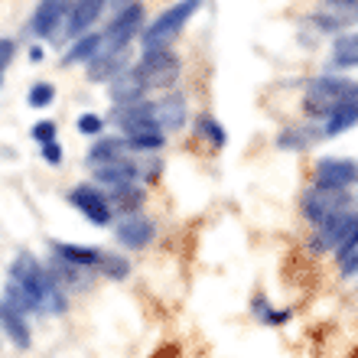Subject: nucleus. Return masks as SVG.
Wrapping results in <instances>:
<instances>
[{"mask_svg":"<svg viewBox=\"0 0 358 358\" xmlns=\"http://www.w3.org/2000/svg\"><path fill=\"white\" fill-rule=\"evenodd\" d=\"M10 280L20 283V287L33 296L36 313H52V316H62V313L69 310L66 290H62V287L49 277V271L39 264L33 255H20L17 261L10 264Z\"/></svg>","mask_w":358,"mask_h":358,"instance_id":"nucleus-1","label":"nucleus"},{"mask_svg":"<svg viewBox=\"0 0 358 358\" xmlns=\"http://www.w3.org/2000/svg\"><path fill=\"white\" fill-rule=\"evenodd\" d=\"M345 98H358V82L345 76H316L303 94V111L326 121L336 111V104H342Z\"/></svg>","mask_w":358,"mask_h":358,"instance_id":"nucleus-2","label":"nucleus"},{"mask_svg":"<svg viewBox=\"0 0 358 358\" xmlns=\"http://www.w3.org/2000/svg\"><path fill=\"white\" fill-rule=\"evenodd\" d=\"M199 7H202V0H179V3H173L170 10H163L153 23H147V27H143V33H141L143 49L170 46L173 39L182 33V27L192 20V13H196Z\"/></svg>","mask_w":358,"mask_h":358,"instance_id":"nucleus-3","label":"nucleus"},{"mask_svg":"<svg viewBox=\"0 0 358 358\" xmlns=\"http://www.w3.org/2000/svg\"><path fill=\"white\" fill-rule=\"evenodd\" d=\"M134 72H137V78L147 85V92H150V88H170V85H176L179 72H182V62H179V56L170 46L143 49V56H141V62L134 66Z\"/></svg>","mask_w":358,"mask_h":358,"instance_id":"nucleus-4","label":"nucleus"},{"mask_svg":"<svg viewBox=\"0 0 358 358\" xmlns=\"http://www.w3.org/2000/svg\"><path fill=\"white\" fill-rule=\"evenodd\" d=\"M300 206H303V215L320 228V225H326L329 218L342 215V212H349V208H352V192H349V189L310 186L306 192H303Z\"/></svg>","mask_w":358,"mask_h":358,"instance_id":"nucleus-5","label":"nucleus"},{"mask_svg":"<svg viewBox=\"0 0 358 358\" xmlns=\"http://www.w3.org/2000/svg\"><path fill=\"white\" fill-rule=\"evenodd\" d=\"M143 27H147V23H143L141 3H131V7L117 10L111 23L101 29V49H127L131 39L143 33ZM101 49H98V52H101Z\"/></svg>","mask_w":358,"mask_h":358,"instance_id":"nucleus-6","label":"nucleus"},{"mask_svg":"<svg viewBox=\"0 0 358 358\" xmlns=\"http://www.w3.org/2000/svg\"><path fill=\"white\" fill-rule=\"evenodd\" d=\"M69 202H72V206H76L78 212L92 222V225H98V228L111 225L114 206H111V199H108V192H101V186L82 182V186H76L72 192H69Z\"/></svg>","mask_w":358,"mask_h":358,"instance_id":"nucleus-7","label":"nucleus"},{"mask_svg":"<svg viewBox=\"0 0 358 358\" xmlns=\"http://www.w3.org/2000/svg\"><path fill=\"white\" fill-rule=\"evenodd\" d=\"M358 182V163L345 157H322L313 166V186L326 189H352Z\"/></svg>","mask_w":358,"mask_h":358,"instance_id":"nucleus-8","label":"nucleus"},{"mask_svg":"<svg viewBox=\"0 0 358 358\" xmlns=\"http://www.w3.org/2000/svg\"><path fill=\"white\" fill-rule=\"evenodd\" d=\"M355 222H358V215L352 212V208H349V212H342V215H336V218H329L326 225L316 228L313 248H316V251H339V248L345 245V238L352 235Z\"/></svg>","mask_w":358,"mask_h":358,"instance_id":"nucleus-9","label":"nucleus"},{"mask_svg":"<svg viewBox=\"0 0 358 358\" xmlns=\"http://www.w3.org/2000/svg\"><path fill=\"white\" fill-rule=\"evenodd\" d=\"M114 235H117V241H121L127 251H141V248H147L153 241V235H157V228H153L150 218L143 215H127L124 222H117V228H114Z\"/></svg>","mask_w":358,"mask_h":358,"instance_id":"nucleus-10","label":"nucleus"},{"mask_svg":"<svg viewBox=\"0 0 358 358\" xmlns=\"http://www.w3.org/2000/svg\"><path fill=\"white\" fill-rule=\"evenodd\" d=\"M121 72H127V49H101L88 62V78L92 82H114Z\"/></svg>","mask_w":358,"mask_h":358,"instance_id":"nucleus-11","label":"nucleus"},{"mask_svg":"<svg viewBox=\"0 0 358 358\" xmlns=\"http://www.w3.org/2000/svg\"><path fill=\"white\" fill-rule=\"evenodd\" d=\"M69 3H72V0H39L29 29H33L36 36H52L59 29V23L69 17Z\"/></svg>","mask_w":358,"mask_h":358,"instance_id":"nucleus-12","label":"nucleus"},{"mask_svg":"<svg viewBox=\"0 0 358 358\" xmlns=\"http://www.w3.org/2000/svg\"><path fill=\"white\" fill-rule=\"evenodd\" d=\"M104 0H72L69 3V27L66 36H85L88 29L94 27V20L101 17Z\"/></svg>","mask_w":358,"mask_h":358,"instance_id":"nucleus-13","label":"nucleus"},{"mask_svg":"<svg viewBox=\"0 0 358 358\" xmlns=\"http://www.w3.org/2000/svg\"><path fill=\"white\" fill-rule=\"evenodd\" d=\"M0 332L7 336L17 349H29V322L27 313H20L17 306H10L7 300L0 303Z\"/></svg>","mask_w":358,"mask_h":358,"instance_id":"nucleus-14","label":"nucleus"},{"mask_svg":"<svg viewBox=\"0 0 358 358\" xmlns=\"http://www.w3.org/2000/svg\"><path fill=\"white\" fill-rule=\"evenodd\" d=\"M49 277L62 287V290H85L88 283H92V271L88 267H78V264H69V261H62V257H52L49 261Z\"/></svg>","mask_w":358,"mask_h":358,"instance_id":"nucleus-15","label":"nucleus"},{"mask_svg":"<svg viewBox=\"0 0 358 358\" xmlns=\"http://www.w3.org/2000/svg\"><path fill=\"white\" fill-rule=\"evenodd\" d=\"M153 111H157V124L160 131H179L186 124V98L182 94H166L160 101H153Z\"/></svg>","mask_w":358,"mask_h":358,"instance_id":"nucleus-16","label":"nucleus"},{"mask_svg":"<svg viewBox=\"0 0 358 358\" xmlns=\"http://www.w3.org/2000/svg\"><path fill=\"white\" fill-rule=\"evenodd\" d=\"M358 124V98H345L342 104H336V111L322 121V137H339V134L352 131Z\"/></svg>","mask_w":358,"mask_h":358,"instance_id":"nucleus-17","label":"nucleus"},{"mask_svg":"<svg viewBox=\"0 0 358 358\" xmlns=\"http://www.w3.org/2000/svg\"><path fill=\"white\" fill-rule=\"evenodd\" d=\"M143 94H147V85H143L137 72L127 69L121 76L111 82V101L114 104H134V101H143Z\"/></svg>","mask_w":358,"mask_h":358,"instance_id":"nucleus-18","label":"nucleus"},{"mask_svg":"<svg viewBox=\"0 0 358 358\" xmlns=\"http://www.w3.org/2000/svg\"><path fill=\"white\" fill-rule=\"evenodd\" d=\"M52 255L69 261V264L88 267V271H98V261H101V251L98 248H85V245H69V241H52Z\"/></svg>","mask_w":358,"mask_h":358,"instance_id":"nucleus-19","label":"nucleus"},{"mask_svg":"<svg viewBox=\"0 0 358 358\" xmlns=\"http://www.w3.org/2000/svg\"><path fill=\"white\" fill-rule=\"evenodd\" d=\"M332 66L336 69H358V29L339 33L332 39Z\"/></svg>","mask_w":358,"mask_h":358,"instance_id":"nucleus-20","label":"nucleus"},{"mask_svg":"<svg viewBox=\"0 0 358 358\" xmlns=\"http://www.w3.org/2000/svg\"><path fill=\"white\" fill-rule=\"evenodd\" d=\"M127 150H131V147H127L124 137H101V141L88 150V163H92V166H104V163H114V160H121V157H127Z\"/></svg>","mask_w":358,"mask_h":358,"instance_id":"nucleus-21","label":"nucleus"},{"mask_svg":"<svg viewBox=\"0 0 358 358\" xmlns=\"http://www.w3.org/2000/svg\"><path fill=\"white\" fill-rule=\"evenodd\" d=\"M108 199H111L114 208H124V212H137L143 206V189L137 182H124V186H111L108 189Z\"/></svg>","mask_w":358,"mask_h":358,"instance_id":"nucleus-22","label":"nucleus"},{"mask_svg":"<svg viewBox=\"0 0 358 358\" xmlns=\"http://www.w3.org/2000/svg\"><path fill=\"white\" fill-rule=\"evenodd\" d=\"M322 137V131H310V127H287V131L277 137L283 150H306L310 143H316Z\"/></svg>","mask_w":358,"mask_h":358,"instance_id":"nucleus-23","label":"nucleus"},{"mask_svg":"<svg viewBox=\"0 0 358 358\" xmlns=\"http://www.w3.org/2000/svg\"><path fill=\"white\" fill-rule=\"evenodd\" d=\"M98 49H101V33H85V36L66 52V62L69 66H72V62H92V59L98 56Z\"/></svg>","mask_w":358,"mask_h":358,"instance_id":"nucleus-24","label":"nucleus"},{"mask_svg":"<svg viewBox=\"0 0 358 358\" xmlns=\"http://www.w3.org/2000/svg\"><path fill=\"white\" fill-rule=\"evenodd\" d=\"M98 273L108 277V280H127V273H131V261L121 255H108L101 251V261H98Z\"/></svg>","mask_w":358,"mask_h":358,"instance_id":"nucleus-25","label":"nucleus"},{"mask_svg":"<svg viewBox=\"0 0 358 358\" xmlns=\"http://www.w3.org/2000/svg\"><path fill=\"white\" fill-rule=\"evenodd\" d=\"M196 134H199V137H206L212 147H225V141H228V137H225V127H222L215 117H206V114H202V117L196 121Z\"/></svg>","mask_w":358,"mask_h":358,"instance_id":"nucleus-26","label":"nucleus"},{"mask_svg":"<svg viewBox=\"0 0 358 358\" xmlns=\"http://www.w3.org/2000/svg\"><path fill=\"white\" fill-rule=\"evenodd\" d=\"M131 150H141V153H153L160 150L163 141H166V134H134V137H124Z\"/></svg>","mask_w":358,"mask_h":358,"instance_id":"nucleus-27","label":"nucleus"},{"mask_svg":"<svg viewBox=\"0 0 358 358\" xmlns=\"http://www.w3.org/2000/svg\"><path fill=\"white\" fill-rule=\"evenodd\" d=\"M52 98H56V88L49 85V82H36V85L29 88V104L33 108H49Z\"/></svg>","mask_w":358,"mask_h":358,"instance_id":"nucleus-28","label":"nucleus"},{"mask_svg":"<svg viewBox=\"0 0 358 358\" xmlns=\"http://www.w3.org/2000/svg\"><path fill=\"white\" fill-rule=\"evenodd\" d=\"M78 131L82 134H88V137H98V134L104 131V117L101 114H82V117H78Z\"/></svg>","mask_w":358,"mask_h":358,"instance_id":"nucleus-29","label":"nucleus"},{"mask_svg":"<svg viewBox=\"0 0 358 358\" xmlns=\"http://www.w3.org/2000/svg\"><path fill=\"white\" fill-rule=\"evenodd\" d=\"M33 137H36L39 143L56 141V124H52V121H39L36 127H33Z\"/></svg>","mask_w":358,"mask_h":358,"instance_id":"nucleus-30","label":"nucleus"},{"mask_svg":"<svg viewBox=\"0 0 358 358\" xmlns=\"http://www.w3.org/2000/svg\"><path fill=\"white\" fill-rule=\"evenodd\" d=\"M43 160H46V163H52V166H56V163L62 160V147H59L56 141L43 143Z\"/></svg>","mask_w":358,"mask_h":358,"instance_id":"nucleus-31","label":"nucleus"},{"mask_svg":"<svg viewBox=\"0 0 358 358\" xmlns=\"http://www.w3.org/2000/svg\"><path fill=\"white\" fill-rule=\"evenodd\" d=\"M352 251H358V222H355V228H352V235L345 238V245H342L339 251H336V255L345 257V255H352Z\"/></svg>","mask_w":358,"mask_h":358,"instance_id":"nucleus-32","label":"nucleus"},{"mask_svg":"<svg viewBox=\"0 0 358 358\" xmlns=\"http://www.w3.org/2000/svg\"><path fill=\"white\" fill-rule=\"evenodd\" d=\"M10 59H13V43H10V39H0V72L7 69Z\"/></svg>","mask_w":358,"mask_h":358,"instance_id":"nucleus-33","label":"nucleus"},{"mask_svg":"<svg viewBox=\"0 0 358 358\" xmlns=\"http://www.w3.org/2000/svg\"><path fill=\"white\" fill-rule=\"evenodd\" d=\"M134 0H104V7H117V10H124V7H131Z\"/></svg>","mask_w":358,"mask_h":358,"instance_id":"nucleus-34","label":"nucleus"},{"mask_svg":"<svg viewBox=\"0 0 358 358\" xmlns=\"http://www.w3.org/2000/svg\"><path fill=\"white\" fill-rule=\"evenodd\" d=\"M29 59H33V62H39V59H43V49H39V46H33V52H29Z\"/></svg>","mask_w":358,"mask_h":358,"instance_id":"nucleus-35","label":"nucleus"},{"mask_svg":"<svg viewBox=\"0 0 358 358\" xmlns=\"http://www.w3.org/2000/svg\"><path fill=\"white\" fill-rule=\"evenodd\" d=\"M0 82H3V72H0Z\"/></svg>","mask_w":358,"mask_h":358,"instance_id":"nucleus-36","label":"nucleus"}]
</instances>
